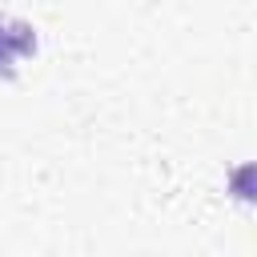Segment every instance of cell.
<instances>
[{
	"label": "cell",
	"instance_id": "cell-1",
	"mask_svg": "<svg viewBox=\"0 0 257 257\" xmlns=\"http://www.w3.org/2000/svg\"><path fill=\"white\" fill-rule=\"evenodd\" d=\"M36 52V28L16 20V16H0V76H16V60Z\"/></svg>",
	"mask_w": 257,
	"mask_h": 257
}]
</instances>
